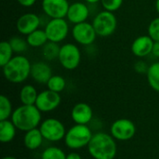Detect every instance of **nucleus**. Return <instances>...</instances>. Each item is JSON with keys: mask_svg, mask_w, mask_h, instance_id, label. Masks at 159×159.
Here are the masks:
<instances>
[{"mask_svg": "<svg viewBox=\"0 0 159 159\" xmlns=\"http://www.w3.org/2000/svg\"><path fill=\"white\" fill-rule=\"evenodd\" d=\"M88 150L94 159H114L116 156L117 146L112 135L98 132L92 136Z\"/></svg>", "mask_w": 159, "mask_h": 159, "instance_id": "obj_1", "label": "nucleus"}, {"mask_svg": "<svg viewBox=\"0 0 159 159\" xmlns=\"http://www.w3.org/2000/svg\"><path fill=\"white\" fill-rule=\"evenodd\" d=\"M41 111L35 105H20L16 108L11 116V121L21 131L36 129L41 124Z\"/></svg>", "mask_w": 159, "mask_h": 159, "instance_id": "obj_2", "label": "nucleus"}, {"mask_svg": "<svg viewBox=\"0 0 159 159\" xmlns=\"http://www.w3.org/2000/svg\"><path fill=\"white\" fill-rule=\"evenodd\" d=\"M32 63L22 54L15 55L5 66L2 67L5 78L13 84H20L31 76Z\"/></svg>", "mask_w": 159, "mask_h": 159, "instance_id": "obj_3", "label": "nucleus"}, {"mask_svg": "<svg viewBox=\"0 0 159 159\" xmlns=\"http://www.w3.org/2000/svg\"><path fill=\"white\" fill-rule=\"evenodd\" d=\"M92 132L87 125L75 124L66 131L64 142L70 149H80L88 146L92 139Z\"/></svg>", "mask_w": 159, "mask_h": 159, "instance_id": "obj_4", "label": "nucleus"}, {"mask_svg": "<svg viewBox=\"0 0 159 159\" xmlns=\"http://www.w3.org/2000/svg\"><path fill=\"white\" fill-rule=\"evenodd\" d=\"M92 25L98 36L108 37L116 32L117 27V19L114 12L103 9L96 14L92 20Z\"/></svg>", "mask_w": 159, "mask_h": 159, "instance_id": "obj_5", "label": "nucleus"}, {"mask_svg": "<svg viewBox=\"0 0 159 159\" xmlns=\"http://www.w3.org/2000/svg\"><path fill=\"white\" fill-rule=\"evenodd\" d=\"M81 57V50L77 45L74 43H65L61 46L58 60L64 69L73 71L79 66Z\"/></svg>", "mask_w": 159, "mask_h": 159, "instance_id": "obj_6", "label": "nucleus"}, {"mask_svg": "<svg viewBox=\"0 0 159 159\" xmlns=\"http://www.w3.org/2000/svg\"><path fill=\"white\" fill-rule=\"evenodd\" d=\"M48 41L58 43L64 41L70 32L69 21L66 18L49 19L44 28Z\"/></svg>", "mask_w": 159, "mask_h": 159, "instance_id": "obj_7", "label": "nucleus"}, {"mask_svg": "<svg viewBox=\"0 0 159 159\" xmlns=\"http://www.w3.org/2000/svg\"><path fill=\"white\" fill-rule=\"evenodd\" d=\"M39 129L44 139L52 143L64 139L66 134L64 125L56 118H48L44 120L40 124Z\"/></svg>", "mask_w": 159, "mask_h": 159, "instance_id": "obj_8", "label": "nucleus"}, {"mask_svg": "<svg viewBox=\"0 0 159 159\" xmlns=\"http://www.w3.org/2000/svg\"><path fill=\"white\" fill-rule=\"evenodd\" d=\"M71 33L74 40L77 44L84 47L91 46L98 36L92 23L88 21L75 24L71 30Z\"/></svg>", "mask_w": 159, "mask_h": 159, "instance_id": "obj_9", "label": "nucleus"}, {"mask_svg": "<svg viewBox=\"0 0 159 159\" xmlns=\"http://www.w3.org/2000/svg\"><path fill=\"white\" fill-rule=\"evenodd\" d=\"M111 135L117 141H129L132 139L136 133L135 124L126 118L116 120L111 126Z\"/></svg>", "mask_w": 159, "mask_h": 159, "instance_id": "obj_10", "label": "nucleus"}, {"mask_svg": "<svg viewBox=\"0 0 159 159\" xmlns=\"http://www.w3.org/2000/svg\"><path fill=\"white\" fill-rule=\"evenodd\" d=\"M70 4L68 0H42L41 7L48 19L66 18Z\"/></svg>", "mask_w": 159, "mask_h": 159, "instance_id": "obj_11", "label": "nucleus"}, {"mask_svg": "<svg viewBox=\"0 0 159 159\" xmlns=\"http://www.w3.org/2000/svg\"><path fill=\"white\" fill-rule=\"evenodd\" d=\"M61 102V98L60 93L54 92L50 89H46L38 93L35 106L44 113L51 112L58 108Z\"/></svg>", "mask_w": 159, "mask_h": 159, "instance_id": "obj_12", "label": "nucleus"}, {"mask_svg": "<svg viewBox=\"0 0 159 159\" xmlns=\"http://www.w3.org/2000/svg\"><path fill=\"white\" fill-rule=\"evenodd\" d=\"M41 24V17L39 15L34 12H27L19 17L16 22V28L20 34L26 36L39 29Z\"/></svg>", "mask_w": 159, "mask_h": 159, "instance_id": "obj_13", "label": "nucleus"}, {"mask_svg": "<svg viewBox=\"0 0 159 159\" xmlns=\"http://www.w3.org/2000/svg\"><path fill=\"white\" fill-rule=\"evenodd\" d=\"M89 7L85 2H75L70 4L66 20L72 24H78L87 20L89 17Z\"/></svg>", "mask_w": 159, "mask_h": 159, "instance_id": "obj_14", "label": "nucleus"}, {"mask_svg": "<svg viewBox=\"0 0 159 159\" xmlns=\"http://www.w3.org/2000/svg\"><path fill=\"white\" fill-rule=\"evenodd\" d=\"M155 41L147 35L138 36L131 44V52L138 58H144L152 54V49Z\"/></svg>", "mask_w": 159, "mask_h": 159, "instance_id": "obj_15", "label": "nucleus"}, {"mask_svg": "<svg viewBox=\"0 0 159 159\" xmlns=\"http://www.w3.org/2000/svg\"><path fill=\"white\" fill-rule=\"evenodd\" d=\"M71 117L75 124L88 125L93 117V112L91 107L85 102L76 103L71 112Z\"/></svg>", "mask_w": 159, "mask_h": 159, "instance_id": "obj_16", "label": "nucleus"}, {"mask_svg": "<svg viewBox=\"0 0 159 159\" xmlns=\"http://www.w3.org/2000/svg\"><path fill=\"white\" fill-rule=\"evenodd\" d=\"M52 69L46 61H37L32 64L31 77L38 84H46L52 76Z\"/></svg>", "mask_w": 159, "mask_h": 159, "instance_id": "obj_17", "label": "nucleus"}, {"mask_svg": "<svg viewBox=\"0 0 159 159\" xmlns=\"http://www.w3.org/2000/svg\"><path fill=\"white\" fill-rule=\"evenodd\" d=\"M44 137L39 129H34L25 132L23 138V143L29 150H36L42 145Z\"/></svg>", "mask_w": 159, "mask_h": 159, "instance_id": "obj_18", "label": "nucleus"}, {"mask_svg": "<svg viewBox=\"0 0 159 159\" xmlns=\"http://www.w3.org/2000/svg\"><path fill=\"white\" fill-rule=\"evenodd\" d=\"M17 128L12 121L2 120L0 121V141L3 143H10L16 135Z\"/></svg>", "mask_w": 159, "mask_h": 159, "instance_id": "obj_19", "label": "nucleus"}, {"mask_svg": "<svg viewBox=\"0 0 159 159\" xmlns=\"http://www.w3.org/2000/svg\"><path fill=\"white\" fill-rule=\"evenodd\" d=\"M25 39L28 43V46L31 48H42L48 42L45 30L40 28L26 35Z\"/></svg>", "mask_w": 159, "mask_h": 159, "instance_id": "obj_20", "label": "nucleus"}, {"mask_svg": "<svg viewBox=\"0 0 159 159\" xmlns=\"http://www.w3.org/2000/svg\"><path fill=\"white\" fill-rule=\"evenodd\" d=\"M38 93L36 89L32 85H25L20 90V101L24 105H34Z\"/></svg>", "mask_w": 159, "mask_h": 159, "instance_id": "obj_21", "label": "nucleus"}, {"mask_svg": "<svg viewBox=\"0 0 159 159\" xmlns=\"http://www.w3.org/2000/svg\"><path fill=\"white\" fill-rule=\"evenodd\" d=\"M41 48H42V52H41L42 57L47 61H54L56 59L58 60L59 54H60V49H61V47L58 43L48 41Z\"/></svg>", "mask_w": 159, "mask_h": 159, "instance_id": "obj_22", "label": "nucleus"}, {"mask_svg": "<svg viewBox=\"0 0 159 159\" xmlns=\"http://www.w3.org/2000/svg\"><path fill=\"white\" fill-rule=\"evenodd\" d=\"M149 86L157 92H159V61H156L149 65L146 74Z\"/></svg>", "mask_w": 159, "mask_h": 159, "instance_id": "obj_23", "label": "nucleus"}, {"mask_svg": "<svg viewBox=\"0 0 159 159\" xmlns=\"http://www.w3.org/2000/svg\"><path fill=\"white\" fill-rule=\"evenodd\" d=\"M14 51L9 41H2L0 43V66H5L14 56Z\"/></svg>", "mask_w": 159, "mask_h": 159, "instance_id": "obj_24", "label": "nucleus"}, {"mask_svg": "<svg viewBox=\"0 0 159 159\" xmlns=\"http://www.w3.org/2000/svg\"><path fill=\"white\" fill-rule=\"evenodd\" d=\"M47 87H48V89L60 93L62 90H64V89L66 88V80L61 75H53L48 81Z\"/></svg>", "mask_w": 159, "mask_h": 159, "instance_id": "obj_25", "label": "nucleus"}, {"mask_svg": "<svg viewBox=\"0 0 159 159\" xmlns=\"http://www.w3.org/2000/svg\"><path fill=\"white\" fill-rule=\"evenodd\" d=\"M12 104L9 99L5 96H0V121L7 120L12 116Z\"/></svg>", "mask_w": 159, "mask_h": 159, "instance_id": "obj_26", "label": "nucleus"}, {"mask_svg": "<svg viewBox=\"0 0 159 159\" xmlns=\"http://www.w3.org/2000/svg\"><path fill=\"white\" fill-rule=\"evenodd\" d=\"M10 46L14 51V53H16L17 55L19 54H22L24 51H26L28 46V43L26 41V39L20 37V36H13L10 38L9 40Z\"/></svg>", "mask_w": 159, "mask_h": 159, "instance_id": "obj_27", "label": "nucleus"}, {"mask_svg": "<svg viewBox=\"0 0 159 159\" xmlns=\"http://www.w3.org/2000/svg\"><path fill=\"white\" fill-rule=\"evenodd\" d=\"M41 159H66V155L59 147L51 146L44 150Z\"/></svg>", "mask_w": 159, "mask_h": 159, "instance_id": "obj_28", "label": "nucleus"}, {"mask_svg": "<svg viewBox=\"0 0 159 159\" xmlns=\"http://www.w3.org/2000/svg\"><path fill=\"white\" fill-rule=\"evenodd\" d=\"M148 35L155 41H159V16L156 17L148 25Z\"/></svg>", "mask_w": 159, "mask_h": 159, "instance_id": "obj_29", "label": "nucleus"}, {"mask_svg": "<svg viewBox=\"0 0 159 159\" xmlns=\"http://www.w3.org/2000/svg\"><path fill=\"white\" fill-rule=\"evenodd\" d=\"M123 1L124 0H101V4L104 10L115 12L121 7Z\"/></svg>", "mask_w": 159, "mask_h": 159, "instance_id": "obj_30", "label": "nucleus"}, {"mask_svg": "<svg viewBox=\"0 0 159 159\" xmlns=\"http://www.w3.org/2000/svg\"><path fill=\"white\" fill-rule=\"evenodd\" d=\"M148 69H149V65L143 60L136 61L134 64V70L138 74H147Z\"/></svg>", "mask_w": 159, "mask_h": 159, "instance_id": "obj_31", "label": "nucleus"}, {"mask_svg": "<svg viewBox=\"0 0 159 159\" xmlns=\"http://www.w3.org/2000/svg\"><path fill=\"white\" fill-rule=\"evenodd\" d=\"M17 1H18V3H19L20 6H22V7H33V6L35 4V2H36V0H17Z\"/></svg>", "mask_w": 159, "mask_h": 159, "instance_id": "obj_32", "label": "nucleus"}, {"mask_svg": "<svg viewBox=\"0 0 159 159\" xmlns=\"http://www.w3.org/2000/svg\"><path fill=\"white\" fill-rule=\"evenodd\" d=\"M152 55L156 58L159 59V41H157L154 43L153 49H152Z\"/></svg>", "mask_w": 159, "mask_h": 159, "instance_id": "obj_33", "label": "nucleus"}, {"mask_svg": "<svg viewBox=\"0 0 159 159\" xmlns=\"http://www.w3.org/2000/svg\"><path fill=\"white\" fill-rule=\"evenodd\" d=\"M66 159H82V157L77 153H70L66 156Z\"/></svg>", "mask_w": 159, "mask_h": 159, "instance_id": "obj_34", "label": "nucleus"}, {"mask_svg": "<svg viewBox=\"0 0 159 159\" xmlns=\"http://www.w3.org/2000/svg\"><path fill=\"white\" fill-rule=\"evenodd\" d=\"M85 2L87 4H89V5H94V4H97V3L101 2V0H85Z\"/></svg>", "mask_w": 159, "mask_h": 159, "instance_id": "obj_35", "label": "nucleus"}, {"mask_svg": "<svg viewBox=\"0 0 159 159\" xmlns=\"http://www.w3.org/2000/svg\"><path fill=\"white\" fill-rule=\"evenodd\" d=\"M156 9L157 12L159 14V0H156Z\"/></svg>", "mask_w": 159, "mask_h": 159, "instance_id": "obj_36", "label": "nucleus"}, {"mask_svg": "<svg viewBox=\"0 0 159 159\" xmlns=\"http://www.w3.org/2000/svg\"><path fill=\"white\" fill-rule=\"evenodd\" d=\"M2 159H17L16 157H3Z\"/></svg>", "mask_w": 159, "mask_h": 159, "instance_id": "obj_37", "label": "nucleus"}, {"mask_svg": "<svg viewBox=\"0 0 159 159\" xmlns=\"http://www.w3.org/2000/svg\"><path fill=\"white\" fill-rule=\"evenodd\" d=\"M23 159H27V158H23Z\"/></svg>", "mask_w": 159, "mask_h": 159, "instance_id": "obj_38", "label": "nucleus"}]
</instances>
